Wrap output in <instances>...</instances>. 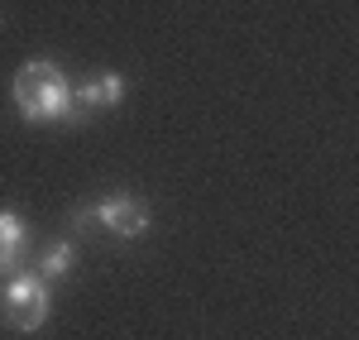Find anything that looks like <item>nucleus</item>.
Listing matches in <instances>:
<instances>
[{
    "mask_svg": "<svg viewBox=\"0 0 359 340\" xmlns=\"http://www.w3.org/2000/svg\"><path fill=\"white\" fill-rule=\"evenodd\" d=\"M0 316L15 331H39L48 321V283L39 273H15L0 292Z\"/></svg>",
    "mask_w": 359,
    "mask_h": 340,
    "instance_id": "nucleus-2",
    "label": "nucleus"
},
{
    "mask_svg": "<svg viewBox=\"0 0 359 340\" xmlns=\"http://www.w3.org/2000/svg\"><path fill=\"white\" fill-rule=\"evenodd\" d=\"M125 101V77L120 72H96V77H86L82 86H77V106H82L86 115L91 111H115Z\"/></svg>",
    "mask_w": 359,
    "mask_h": 340,
    "instance_id": "nucleus-4",
    "label": "nucleus"
},
{
    "mask_svg": "<svg viewBox=\"0 0 359 340\" xmlns=\"http://www.w3.org/2000/svg\"><path fill=\"white\" fill-rule=\"evenodd\" d=\"M10 96H15V111L25 115L29 125H82L86 111L77 106V86H67L62 67L48 62V57H34L15 72L10 82Z\"/></svg>",
    "mask_w": 359,
    "mask_h": 340,
    "instance_id": "nucleus-1",
    "label": "nucleus"
},
{
    "mask_svg": "<svg viewBox=\"0 0 359 340\" xmlns=\"http://www.w3.org/2000/svg\"><path fill=\"white\" fill-rule=\"evenodd\" d=\"M96 216H101V226L115 230V235H125V240H139V235H149L154 226V216H149V206L130 192H115V197L96 201Z\"/></svg>",
    "mask_w": 359,
    "mask_h": 340,
    "instance_id": "nucleus-3",
    "label": "nucleus"
},
{
    "mask_svg": "<svg viewBox=\"0 0 359 340\" xmlns=\"http://www.w3.org/2000/svg\"><path fill=\"white\" fill-rule=\"evenodd\" d=\"M25 245H29V230L15 211H0V273H20L25 264Z\"/></svg>",
    "mask_w": 359,
    "mask_h": 340,
    "instance_id": "nucleus-5",
    "label": "nucleus"
},
{
    "mask_svg": "<svg viewBox=\"0 0 359 340\" xmlns=\"http://www.w3.org/2000/svg\"><path fill=\"white\" fill-rule=\"evenodd\" d=\"M72 268H77V245H72V240H53V245L39 254V278H43V283L67 278Z\"/></svg>",
    "mask_w": 359,
    "mask_h": 340,
    "instance_id": "nucleus-6",
    "label": "nucleus"
}]
</instances>
